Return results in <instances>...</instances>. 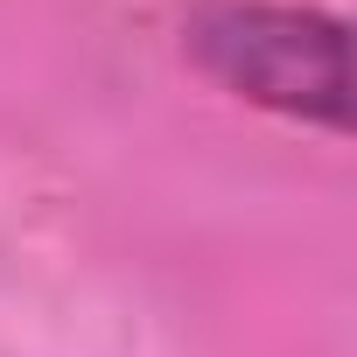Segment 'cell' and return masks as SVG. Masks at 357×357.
<instances>
[{"mask_svg": "<svg viewBox=\"0 0 357 357\" xmlns=\"http://www.w3.org/2000/svg\"><path fill=\"white\" fill-rule=\"evenodd\" d=\"M190 63L280 119L301 126H350V70H343V22L322 8H287V0H204L183 29Z\"/></svg>", "mask_w": 357, "mask_h": 357, "instance_id": "cell-1", "label": "cell"}]
</instances>
